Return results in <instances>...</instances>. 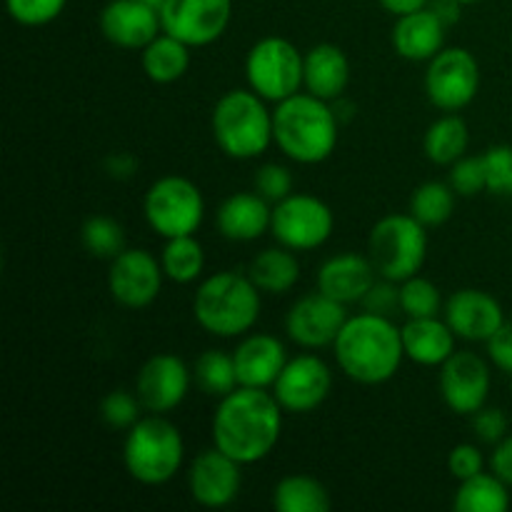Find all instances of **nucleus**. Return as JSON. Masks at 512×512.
Here are the masks:
<instances>
[{
	"label": "nucleus",
	"instance_id": "f257e3e1",
	"mask_svg": "<svg viewBox=\"0 0 512 512\" xmlns=\"http://www.w3.org/2000/svg\"><path fill=\"white\" fill-rule=\"evenodd\" d=\"M213 445L238 460L255 465L268 458L283 433V408L265 388H235L215 408Z\"/></svg>",
	"mask_w": 512,
	"mask_h": 512
},
{
	"label": "nucleus",
	"instance_id": "f03ea898",
	"mask_svg": "<svg viewBox=\"0 0 512 512\" xmlns=\"http://www.w3.org/2000/svg\"><path fill=\"white\" fill-rule=\"evenodd\" d=\"M333 353L345 378L360 385H383L398 375L405 360L403 333L388 315L365 310L345 320Z\"/></svg>",
	"mask_w": 512,
	"mask_h": 512
},
{
	"label": "nucleus",
	"instance_id": "7ed1b4c3",
	"mask_svg": "<svg viewBox=\"0 0 512 512\" xmlns=\"http://www.w3.org/2000/svg\"><path fill=\"white\" fill-rule=\"evenodd\" d=\"M273 138L290 160L318 165L338 148L340 118L328 100L295 93L273 110Z\"/></svg>",
	"mask_w": 512,
	"mask_h": 512
},
{
	"label": "nucleus",
	"instance_id": "20e7f679",
	"mask_svg": "<svg viewBox=\"0 0 512 512\" xmlns=\"http://www.w3.org/2000/svg\"><path fill=\"white\" fill-rule=\"evenodd\" d=\"M195 323L215 338H238L260 318V290L250 275L223 270L200 283L193 298Z\"/></svg>",
	"mask_w": 512,
	"mask_h": 512
},
{
	"label": "nucleus",
	"instance_id": "39448f33",
	"mask_svg": "<svg viewBox=\"0 0 512 512\" xmlns=\"http://www.w3.org/2000/svg\"><path fill=\"white\" fill-rule=\"evenodd\" d=\"M268 100L260 98L255 90H228L215 103L210 115V130L228 158L250 160L268 150L273 138V113Z\"/></svg>",
	"mask_w": 512,
	"mask_h": 512
},
{
	"label": "nucleus",
	"instance_id": "423d86ee",
	"mask_svg": "<svg viewBox=\"0 0 512 512\" xmlns=\"http://www.w3.org/2000/svg\"><path fill=\"white\" fill-rule=\"evenodd\" d=\"M185 443L180 430L163 415L150 413L128 430L123 445V463L130 478L140 485H165L180 473Z\"/></svg>",
	"mask_w": 512,
	"mask_h": 512
},
{
	"label": "nucleus",
	"instance_id": "0eeeda50",
	"mask_svg": "<svg viewBox=\"0 0 512 512\" xmlns=\"http://www.w3.org/2000/svg\"><path fill=\"white\" fill-rule=\"evenodd\" d=\"M368 258L373 260L380 278L403 280L413 278L423 270L428 258V233L413 215H385L370 230Z\"/></svg>",
	"mask_w": 512,
	"mask_h": 512
},
{
	"label": "nucleus",
	"instance_id": "6e6552de",
	"mask_svg": "<svg viewBox=\"0 0 512 512\" xmlns=\"http://www.w3.org/2000/svg\"><path fill=\"white\" fill-rule=\"evenodd\" d=\"M245 78L250 90L270 103H283L300 93L305 80V55L290 40L268 35L248 50Z\"/></svg>",
	"mask_w": 512,
	"mask_h": 512
},
{
	"label": "nucleus",
	"instance_id": "1a4fd4ad",
	"mask_svg": "<svg viewBox=\"0 0 512 512\" xmlns=\"http://www.w3.org/2000/svg\"><path fill=\"white\" fill-rule=\"evenodd\" d=\"M143 213L160 238L195 235L205 218V200L198 185L183 175L155 180L143 198Z\"/></svg>",
	"mask_w": 512,
	"mask_h": 512
},
{
	"label": "nucleus",
	"instance_id": "9d476101",
	"mask_svg": "<svg viewBox=\"0 0 512 512\" xmlns=\"http://www.w3.org/2000/svg\"><path fill=\"white\" fill-rule=\"evenodd\" d=\"M335 215L328 203L308 193H293L273 205L270 233L285 248L295 253L315 250L333 235Z\"/></svg>",
	"mask_w": 512,
	"mask_h": 512
},
{
	"label": "nucleus",
	"instance_id": "9b49d317",
	"mask_svg": "<svg viewBox=\"0 0 512 512\" xmlns=\"http://www.w3.org/2000/svg\"><path fill=\"white\" fill-rule=\"evenodd\" d=\"M480 90V65L465 48H443L425 70V93L445 113L468 108Z\"/></svg>",
	"mask_w": 512,
	"mask_h": 512
},
{
	"label": "nucleus",
	"instance_id": "f8f14e48",
	"mask_svg": "<svg viewBox=\"0 0 512 512\" xmlns=\"http://www.w3.org/2000/svg\"><path fill=\"white\" fill-rule=\"evenodd\" d=\"M233 18V0H165L160 5V23L173 38L190 48H205L228 30Z\"/></svg>",
	"mask_w": 512,
	"mask_h": 512
},
{
	"label": "nucleus",
	"instance_id": "ddd939ff",
	"mask_svg": "<svg viewBox=\"0 0 512 512\" xmlns=\"http://www.w3.org/2000/svg\"><path fill=\"white\" fill-rule=\"evenodd\" d=\"M163 263L143 248H125L110 260L108 290L123 308L140 310L158 300L163 290Z\"/></svg>",
	"mask_w": 512,
	"mask_h": 512
},
{
	"label": "nucleus",
	"instance_id": "4468645a",
	"mask_svg": "<svg viewBox=\"0 0 512 512\" xmlns=\"http://www.w3.org/2000/svg\"><path fill=\"white\" fill-rule=\"evenodd\" d=\"M333 390V373L318 355H298L288 360L275 380L273 395L285 413H313L328 400Z\"/></svg>",
	"mask_w": 512,
	"mask_h": 512
},
{
	"label": "nucleus",
	"instance_id": "2eb2a0df",
	"mask_svg": "<svg viewBox=\"0 0 512 512\" xmlns=\"http://www.w3.org/2000/svg\"><path fill=\"white\" fill-rule=\"evenodd\" d=\"M490 385H493L490 368L478 353L455 350L440 365V395L453 413L473 418L488 403Z\"/></svg>",
	"mask_w": 512,
	"mask_h": 512
},
{
	"label": "nucleus",
	"instance_id": "dca6fc26",
	"mask_svg": "<svg viewBox=\"0 0 512 512\" xmlns=\"http://www.w3.org/2000/svg\"><path fill=\"white\" fill-rule=\"evenodd\" d=\"M345 320H348L345 305L318 290L295 300L285 315V333L300 348L320 350L335 343Z\"/></svg>",
	"mask_w": 512,
	"mask_h": 512
},
{
	"label": "nucleus",
	"instance_id": "f3484780",
	"mask_svg": "<svg viewBox=\"0 0 512 512\" xmlns=\"http://www.w3.org/2000/svg\"><path fill=\"white\" fill-rule=\"evenodd\" d=\"M193 370L173 353H160L145 360L135 378V393L148 413L165 415L188 398Z\"/></svg>",
	"mask_w": 512,
	"mask_h": 512
},
{
	"label": "nucleus",
	"instance_id": "a211bd4d",
	"mask_svg": "<svg viewBox=\"0 0 512 512\" xmlns=\"http://www.w3.org/2000/svg\"><path fill=\"white\" fill-rule=\"evenodd\" d=\"M240 468L243 465L238 460L225 455L215 445L210 450H203L188 470L190 498L210 510L228 508L230 503H235L240 485H243Z\"/></svg>",
	"mask_w": 512,
	"mask_h": 512
},
{
	"label": "nucleus",
	"instance_id": "6ab92c4d",
	"mask_svg": "<svg viewBox=\"0 0 512 512\" xmlns=\"http://www.w3.org/2000/svg\"><path fill=\"white\" fill-rule=\"evenodd\" d=\"M98 23L103 38L125 50H143L163 33L160 10L143 0H110L100 10Z\"/></svg>",
	"mask_w": 512,
	"mask_h": 512
},
{
	"label": "nucleus",
	"instance_id": "aec40b11",
	"mask_svg": "<svg viewBox=\"0 0 512 512\" xmlns=\"http://www.w3.org/2000/svg\"><path fill=\"white\" fill-rule=\"evenodd\" d=\"M445 323L460 340L488 343L505 323V313L503 305L485 290L463 288L445 303Z\"/></svg>",
	"mask_w": 512,
	"mask_h": 512
},
{
	"label": "nucleus",
	"instance_id": "412c9836",
	"mask_svg": "<svg viewBox=\"0 0 512 512\" xmlns=\"http://www.w3.org/2000/svg\"><path fill=\"white\" fill-rule=\"evenodd\" d=\"M373 260L358 253H340L325 260L318 268V290L338 303H363L368 290L378 280Z\"/></svg>",
	"mask_w": 512,
	"mask_h": 512
},
{
	"label": "nucleus",
	"instance_id": "4be33fe9",
	"mask_svg": "<svg viewBox=\"0 0 512 512\" xmlns=\"http://www.w3.org/2000/svg\"><path fill=\"white\" fill-rule=\"evenodd\" d=\"M238 383L243 388H273L275 380L283 373L288 355L280 338L268 333H255L240 340L233 353Z\"/></svg>",
	"mask_w": 512,
	"mask_h": 512
},
{
	"label": "nucleus",
	"instance_id": "5701e85b",
	"mask_svg": "<svg viewBox=\"0 0 512 512\" xmlns=\"http://www.w3.org/2000/svg\"><path fill=\"white\" fill-rule=\"evenodd\" d=\"M445 25L430 8L405 13L393 25V50L413 63H428L445 48Z\"/></svg>",
	"mask_w": 512,
	"mask_h": 512
},
{
	"label": "nucleus",
	"instance_id": "b1692460",
	"mask_svg": "<svg viewBox=\"0 0 512 512\" xmlns=\"http://www.w3.org/2000/svg\"><path fill=\"white\" fill-rule=\"evenodd\" d=\"M273 220V208L263 195L253 193H235L223 200L215 215L220 235L233 243H250L258 240L265 230H270Z\"/></svg>",
	"mask_w": 512,
	"mask_h": 512
},
{
	"label": "nucleus",
	"instance_id": "393cba45",
	"mask_svg": "<svg viewBox=\"0 0 512 512\" xmlns=\"http://www.w3.org/2000/svg\"><path fill=\"white\" fill-rule=\"evenodd\" d=\"M400 333H403L405 358L413 360L415 365L440 368L455 353L458 335L438 315L435 318H408Z\"/></svg>",
	"mask_w": 512,
	"mask_h": 512
},
{
	"label": "nucleus",
	"instance_id": "a878e982",
	"mask_svg": "<svg viewBox=\"0 0 512 512\" xmlns=\"http://www.w3.org/2000/svg\"><path fill=\"white\" fill-rule=\"evenodd\" d=\"M350 83V63L343 48L333 43H320L305 53V90L328 103L343 98Z\"/></svg>",
	"mask_w": 512,
	"mask_h": 512
},
{
	"label": "nucleus",
	"instance_id": "bb28decb",
	"mask_svg": "<svg viewBox=\"0 0 512 512\" xmlns=\"http://www.w3.org/2000/svg\"><path fill=\"white\" fill-rule=\"evenodd\" d=\"M145 75L158 85H170L183 78L190 68V45L173 38L163 30L155 40H150L140 53Z\"/></svg>",
	"mask_w": 512,
	"mask_h": 512
},
{
	"label": "nucleus",
	"instance_id": "cd10ccee",
	"mask_svg": "<svg viewBox=\"0 0 512 512\" xmlns=\"http://www.w3.org/2000/svg\"><path fill=\"white\" fill-rule=\"evenodd\" d=\"M248 275L258 285L260 293L283 295L290 293L300 280V263L295 258V250L280 245V248H268L255 255Z\"/></svg>",
	"mask_w": 512,
	"mask_h": 512
},
{
	"label": "nucleus",
	"instance_id": "c85d7f7f",
	"mask_svg": "<svg viewBox=\"0 0 512 512\" xmlns=\"http://www.w3.org/2000/svg\"><path fill=\"white\" fill-rule=\"evenodd\" d=\"M510 485L495 473H478L463 480L453 498V508L458 512H508Z\"/></svg>",
	"mask_w": 512,
	"mask_h": 512
},
{
	"label": "nucleus",
	"instance_id": "c756f323",
	"mask_svg": "<svg viewBox=\"0 0 512 512\" xmlns=\"http://www.w3.org/2000/svg\"><path fill=\"white\" fill-rule=\"evenodd\" d=\"M470 143V130L460 115H443L428 128L423 138V150L430 163L453 165L465 155Z\"/></svg>",
	"mask_w": 512,
	"mask_h": 512
},
{
	"label": "nucleus",
	"instance_id": "7c9ffc66",
	"mask_svg": "<svg viewBox=\"0 0 512 512\" xmlns=\"http://www.w3.org/2000/svg\"><path fill=\"white\" fill-rule=\"evenodd\" d=\"M273 508L278 512H328L330 493L310 475H288L273 488Z\"/></svg>",
	"mask_w": 512,
	"mask_h": 512
},
{
	"label": "nucleus",
	"instance_id": "2f4dec72",
	"mask_svg": "<svg viewBox=\"0 0 512 512\" xmlns=\"http://www.w3.org/2000/svg\"><path fill=\"white\" fill-rule=\"evenodd\" d=\"M160 263H163L165 278L173 280V283H195L205 268V250L195 240V235L168 238L163 253H160Z\"/></svg>",
	"mask_w": 512,
	"mask_h": 512
},
{
	"label": "nucleus",
	"instance_id": "473e14b6",
	"mask_svg": "<svg viewBox=\"0 0 512 512\" xmlns=\"http://www.w3.org/2000/svg\"><path fill=\"white\" fill-rule=\"evenodd\" d=\"M193 380L205 395H213V398H225V395L233 393L235 388H240L235 358L215 348L205 350V353L195 360Z\"/></svg>",
	"mask_w": 512,
	"mask_h": 512
},
{
	"label": "nucleus",
	"instance_id": "72a5a7b5",
	"mask_svg": "<svg viewBox=\"0 0 512 512\" xmlns=\"http://www.w3.org/2000/svg\"><path fill=\"white\" fill-rule=\"evenodd\" d=\"M455 193L450 183H423L410 195V215L425 225V228H438L448 223L455 213Z\"/></svg>",
	"mask_w": 512,
	"mask_h": 512
},
{
	"label": "nucleus",
	"instance_id": "f704fd0d",
	"mask_svg": "<svg viewBox=\"0 0 512 512\" xmlns=\"http://www.w3.org/2000/svg\"><path fill=\"white\" fill-rule=\"evenodd\" d=\"M80 240H83L85 250L93 258L113 260L125 250V230L118 220L108 218V215H93L85 220L83 230H80Z\"/></svg>",
	"mask_w": 512,
	"mask_h": 512
},
{
	"label": "nucleus",
	"instance_id": "c9c22d12",
	"mask_svg": "<svg viewBox=\"0 0 512 512\" xmlns=\"http://www.w3.org/2000/svg\"><path fill=\"white\" fill-rule=\"evenodd\" d=\"M440 305H443V298L433 280L418 273L400 283V310L408 318H435L440 313Z\"/></svg>",
	"mask_w": 512,
	"mask_h": 512
},
{
	"label": "nucleus",
	"instance_id": "e433bc0d",
	"mask_svg": "<svg viewBox=\"0 0 512 512\" xmlns=\"http://www.w3.org/2000/svg\"><path fill=\"white\" fill-rule=\"evenodd\" d=\"M140 403L138 393H128V390H113L100 403V418L115 430H130L140 420Z\"/></svg>",
	"mask_w": 512,
	"mask_h": 512
},
{
	"label": "nucleus",
	"instance_id": "4c0bfd02",
	"mask_svg": "<svg viewBox=\"0 0 512 512\" xmlns=\"http://www.w3.org/2000/svg\"><path fill=\"white\" fill-rule=\"evenodd\" d=\"M483 165L490 193L512 198V145H493L485 150Z\"/></svg>",
	"mask_w": 512,
	"mask_h": 512
},
{
	"label": "nucleus",
	"instance_id": "58836bf2",
	"mask_svg": "<svg viewBox=\"0 0 512 512\" xmlns=\"http://www.w3.org/2000/svg\"><path fill=\"white\" fill-rule=\"evenodd\" d=\"M68 0H5L10 18L28 28L48 25L65 10Z\"/></svg>",
	"mask_w": 512,
	"mask_h": 512
},
{
	"label": "nucleus",
	"instance_id": "ea45409f",
	"mask_svg": "<svg viewBox=\"0 0 512 512\" xmlns=\"http://www.w3.org/2000/svg\"><path fill=\"white\" fill-rule=\"evenodd\" d=\"M450 188L460 198H473L480 190H488V185H485L483 155H478V158H465L463 155L458 163L450 165Z\"/></svg>",
	"mask_w": 512,
	"mask_h": 512
},
{
	"label": "nucleus",
	"instance_id": "a19ab883",
	"mask_svg": "<svg viewBox=\"0 0 512 512\" xmlns=\"http://www.w3.org/2000/svg\"><path fill=\"white\" fill-rule=\"evenodd\" d=\"M255 193L263 195L268 203H280L293 195V173L280 163H265L255 173Z\"/></svg>",
	"mask_w": 512,
	"mask_h": 512
},
{
	"label": "nucleus",
	"instance_id": "79ce46f5",
	"mask_svg": "<svg viewBox=\"0 0 512 512\" xmlns=\"http://www.w3.org/2000/svg\"><path fill=\"white\" fill-rule=\"evenodd\" d=\"M510 420L505 415V410L500 408H480L473 415V433L480 443L498 445L500 440L508 438Z\"/></svg>",
	"mask_w": 512,
	"mask_h": 512
},
{
	"label": "nucleus",
	"instance_id": "37998d69",
	"mask_svg": "<svg viewBox=\"0 0 512 512\" xmlns=\"http://www.w3.org/2000/svg\"><path fill=\"white\" fill-rule=\"evenodd\" d=\"M483 453H480L478 445H470V443H460L450 450L448 455V470L455 480H468L473 475L483 473Z\"/></svg>",
	"mask_w": 512,
	"mask_h": 512
},
{
	"label": "nucleus",
	"instance_id": "c03bdc74",
	"mask_svg": "<svg viewBox=\"0 0 512 512\" xmlns=\"http://www.w3.org/2000/svg\"><path fill=\"white\" fill-rule=\"evenodd\" d=\"M363 305L368 313L388 315L390 318L395 310H400V283H395V280H385V278L375 280V285L363 298Z\"/></svg>",
	"mask_w": 512,
	"mask_h": 512
},
{
	"label": "nucleus",
	"instance_id": "a18cd8bd",
	"mask_svg": "<svg viewBox=\"0 0 512 512\" xmlns=\"http://www.w3.org/2000/svg\"><path fill=\"white\" fill-rule=\"evenodd\" d=\"M485 345H488V355L490 360H493L495 368L512 375V323L505 320V323L500 325L498 333H495Z\"/></svg>",
	"mask_w": 512,
	"mask_h": 512
},
{
	"label": "nucleus",
	"instance_id": "49530a36",
	"mask_svg": "<svg viewBox=\"0 0 512 512\" xmlns=\"http://www.w3.org/2000/svg\"><path fill=\"white\" fill-rule=\"evenodd\" d=\"M490 470L512 488V435L500 440L490 455Z\"/></svg>",
	"mask_w": 512,
	"mask_h": 512
},
{
	"label": "nucleus",
	"instance_id": "de8ad7c7",
	"mask_svg": "<svg viewBox=\"0 0 512 512\" xmlns=\"http://www.w3.org/2000/svg\"><path fill=\"white\" fill-rule=\"evenodd\" d=\"M135 168H138V160L128 153H113L108 160H105V170L118 180L133 178Z\"/></svg>",
	"mask_w": 512,
	"mask_h": 512
},
{
	"label": "nucleus",
	"instance_id": "09e8293b",
	"mask_svg": "<svg viewBox=\"0 0 512 512\" xmlns=\"http://www.w3.org/2000/svg\"><path fill=\"white\" fill-rule=\"evenodd\" d=\"M428 8L438 15L440 23H443L445 28H453L460 20V8H463V5H460L458 0H430Z\"/></svg>",
	"mask_w": 512,
	"mask_h": 512
},
{
	"label": "nucleus",
	"instance_id": "8fccbe9b",
	"mask_svg": "<svg viewBox=\"0 0 512 512\" xmlns=\"http://www.w3.org/2000/svg\"><path fill=\"white\" fill-rule=\"evenodd\" d=\"M378 3L383 5L390 15L400 18V15H405V13H415V10L428 8L430 0H378Z\"/></svg>",
	"mask_w": 512,
	"mask_h": 512
},
{
	"label": "nucleus",
	"instance_id": "3c124183",
	"mask_svg": "<svg viewBox=\"0 0 512 512\" xmlns=\"http://www.w3.org/2000/svg\"><path fill=\"white\" fill-rule=\"evenodd\" d=\"M143 3L153 5V8H158V10H160V5H163V3H165V0H143Z\"/></svg>",
	"mask_w": 512,
	"mask_h": 512
},
{
	"label": "nucleus",
	"instance_id": "603ef678",
	"mask_svg": "<svg viewBox=\"0 0 512 512\" xmlns=\"http://www.w3.org/2000/svg\"><path fill=\"white\" fill-rule=\"evenodd\" d=\"M460 5H473V3H480V0H458Z\"/></svg>",
	"mask_w": 512,
	"mask_h": 512
},
{
	"label": "nucleus",
	"instance_id": "864d4df0",
	"mask_svg": "<svg viewBox=\"0 0 512 512\" xmlns=\"http://www.w3.org/2000/svg\"><path fill=\"white\" fill-rule=\"evenodd\" d=\"M510 393H512V380H510Z\"/></svg>",
	"mask_w": 512,
	"mask_h": 512
}]
</instances>
